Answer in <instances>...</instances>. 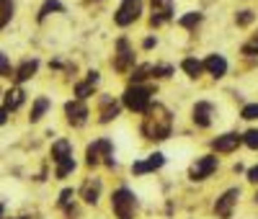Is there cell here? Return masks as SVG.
Masks as SVG:
<instances>
[{
	"mask_svg": "<svg viewBox=\"0 0 258 219\" xmlns=\"http://www.w3.org/2000/svg\"><path fill=\"white\" fill-rule=\"evenodd\" d=\"M80 196H83L85 204H96L98 196H101V178H88L85 181L83 188H80Z\"/></svg>",
	"mask_w": 258,
	"mask_h": 219,
	"instance_id": "obj_15",
	"label": "cell"
},
{
	"mask_svg": "<svg viewBox=\"0 0 258 219\" xmlns=\"http://www.w3.org/2000/svg\"><path fill=\"white\" fill-rule=\"evenodd\" d=\"M98 83V72H88V80L85 83H78L75 85V96L83 101V98H88L91 93H93V85Z\"/></svg>",
	"mask_w": 258,
	"mask_h": 219,
	"instance_id": "obj_18",
	"label": "cell"
},
{
	"mask_svg": "<svg viewBox=\"0 0 258 219\" xmlns=\"http://www.w3.org/2000/svg\"><path fill=\"white\" fill-rule=\"evenodd\" d=\"M101 160L109 168H114V144L109 139H96L93 144H88V152H85V163L91 168L98 165Z\"/></svg>",
	"mask_w": 258,
	"mask_h": 219,
	"instance_id": "obj_3",
	"label": "cell"
},
{
	"mask_svg": "<svg viewBox=\"0 0 258 219\" xmlns=\"http://www.w3.org/2000/svg\"><path fill=\"white\" fill-rule=\"evenodd\" d=\"M243 142L250 147V150H258V129H250L243 134Z\"/></svg>",
	"mask_w": 258,
	"mask_h": 219,
	"instance_id": "obj_28",
	"label": "cell"
},
{
	"mask_svg": "<svg viewBox=\"0 0 258 219\" xmlns=\"http://www.w3.org/2000/svg\"><path fill=\"white\" fill-rule=\"evenodd\" d=\"M75 170V160L73 158H64L57 163V178H68V175Z\"/></svg>",
	"mask_w": 258,
	"mask_h": 219,
	"instance_id": "obj_22",
	"label": "cell"
},
{
	"mask_svg": "<svg viewBox=\"0 0 258 219\" xmlns=\"http://www.w3.org/2000/svg\"><path fill=\"white\" fill-rule=\"evenodd\" d=\"M140 13H142V0H121L114 21L119 26H129V24H135V21L140 18Z\"/></svg>",
	"mask_w": 258,
	"mask_h": 219,
	"instance_id": "obj_5",
	"label": "cell"
},
{
	"mask_svg": "<svg viewBox=\"0 0 258 219\" xmlns=\"http://www.w3.org/2000/svg\"><path fill=\"white\" fill-rule=\"evenodd\" d=\"M253 24V11H240L238 13V26H248Z\"/></svg>",
	"mask_w": 258,
	"mask_h": 219,
	"instance_id": "obj_32",
	"label": "cell"
},
{
	"mask_svg": "<svg viewBox=\"0 0 258 219\" xmlns=\"http://www.w3.org/2000/svg\"><path fill=\"white\" fill-rule=\"evenodd\" d=\"M8 121V108H0V124Z\"/></svg>",
	"mask_w": 258,
	"mask_h": 219,
	"instance_id": "obj_34",
	"label": "cell"
},
{
	"mask_svg": "<svg viewBox=\"0 0 258 219\" xmlns=\"http://www.w3.org/2000/svg\"><path fill=\"white\" fill-rule=\"evenodd\" d=\"M132 64H135V52L129 49V41L126 39H119L116 44V57H114V67L119 72H129L132 70Z\"/></svg>",
	"mask_w": 258,
	"mask_h": 219,
	"instance_id": "obj_7",
	"label": "cell"
},
{
	"mask_svg": "<svg viewBox=\"0 0 258 219\" xmlns=\"http://www.w3.org/2000/svg\"><path fill=\"white\" fill-rule=\"evenodd\" d=\"M173 18V0H153V16H150V24L160 26L165 21Z\"/></svg>",
	"mask_w": 258,
	"mask_h": 219,
	"instance_id": "obj_9",
	"label": "cell"
},
{
	"mask_svg": "<svg viewBox=\"0 0 258 219\" xmlns=\"http://www.w3.org/2000/svg\"><path fill=\"white\" fill-rule=\"evenodd\" d=\"M150 47H155V39H153V36L145 39V49H150Z\"/></svg>",
	"mask_w": 258,
	"mask_h": 219,
	"instance_id": "obj_35",
	"label": "cell"
},
{
	"mask_svg": "<svg viewBox=\"0 0 258 219\" xmlns=\"http://www.w3.org/2000/svg\"><path fill=\"white\" fill-rule=\"evenodd\" d=\"M13 16V3L11 0H0V29H3Z\"/></svg>",
	"mask_w": 258,
	"mask_h": 219,
	"instance_id": "obj_23",
	"label": "cell"
},
{
	"mask_svg": "<svg viewBox=\"0 0 258 219\" xmlns=\"http://www.w3.org/2000/svg\"><path fill=\"white\" fill-rule=\"evenodd\" d=\"M0 216H3V204H0Z\"/></svg>",
	"mask_w": 258,
	"mask_h": 219,
	"instance_id": "obj_36",
	"label": "cell"
},
{
	"mask_svg": "<svg viewBox=\"0 0 258 219\" xmlns=\"http://www.w3.org/2000/svg\"><path fill=\"white\" fill-rule=\"evenodd\" d=\"M119 116V103L114 98H103V108H101V124H109L111 119Z\"/></svg>",
	"mask_w": 258,
	"mask_h": 219,
	"instance_id": "obj_19",
	"label": "cell"
},
{
	"mask_svg": "<svg viewBox=\"0 0 258 219\" xmlns=\"http://www.w3.org/2000/svg\"><path fill=\"white\" fill-rule=\"evenodd\" d=\"M170 129H173L170 111L163 103H150L145 111V119H142V134L153 142H163L170 137Z\"/></svg>",
	"mask_w": 258,
	"mask_h": 219,
	"instance_id": "obj_1",
	"label": "cell"
},
{
	"mask_svg": "<svg viewBox=\"0 0 258 219\" xmlns=\"http://www.w3.org/2000/svg\"><path fill=\"white\" fill-rule=\"evenodd\" d=\"M243 119H248V121L258 119V103H248V106H243Z\"/></svg>",
	"mask_w": 258,
	"mask_h": 219,
	"instance_id": "obj_30",
	"label": "cell"
},
{
	"mask_svg": "<svg viewBox=\"0 0 258 219\" xmlns=\"http://www.w3.org/2000/svg\"><path fill=\"white\" fill-rule=\"evenodd\" d=\"M153 85H129L126 91H124V106L129 108V111H137V114H145L147 111V106L153 103Z\"/></svg>",
	"mask_w": 258,
	"mask_h": 219,
	"instance_id": "obj_2",
	"label": "cell"
},
{
	"mask_svg": "<svg viewBox=\"0 0 258 219\" xmlns=\"http://www.w3.org/2000/svg\"><path fill=\"white\" fill-rule=\"evenodd\" d=\"M238 199H240V191L238 188H230V191H225L220 199H217V204H214V214H217L220 219H230V214H232V206L238 204Z\"/></svg>",
	"mask_w": 258,
	"mask_h": 219,
	"instance_id": "obj_8",
	"label": "cell"
},
{
	"mask_svg": "<svg viewBox=\"0 0 258 219\" xmlns=\"http://www.w3.org/2000/svg\"><path fill=\"white\" fill-rule=\"evenodd\" d=\"M13 75V70H11V62H8V57L0 52V78H11Z\"/></svg>",
	"mask_w": 258,
	"mask_h": 219,
	"instance_id": "obj_29",
	"label": "cell"
},
{
	"mask_svg": "<svg viewBox=\"0 0 258 219\" xmlns=\"http://www.w3.org/2000/svg\"><path fill=\"white\" fill-rule=\"evenodd\" d=\"M183 72L188 75V78H199L202 72H204V62H199V59H194V57H186L183 59Z\"/></svg>",
	"mask_w": 258,
	"mask_h": 219,
	"instance_id": "obj_20",
	"label": "cell"
},
{
	"mask_svg": "<svg viewBox=\"0 0 258 219\" xmlns=\"http://www.w3.org/2000/svg\"><path fill=\"white\" fill-rule=\"evenodd\" d=\"M36 67H39V62L36 59H26L24 64H21V67L13 72V78L18 80V83H24V80H31L34 78V72H36Z\"/></svg>",
	"mask_w": 258,
	"mask_h": 219,
	"instance_id": "obj_17",
	"label": "cell"
},
{
	"mask_svg": "<svg viewBox=\"0 0 258 219\" xmlns=\"http://www.w3.org/2000/svg\"><path fill=\"white\" fill-rule=\"evenodd\" d=\"M163 163H165V158L160 155V152H155V155H150L147 160H140V163H135V165H132V173H135V175H145V173H153V170L163 168Z\"/></svg>",
	"mask_w": 258,
	"mask_h": 219,
	"instance_id": "obj_11",
	"label": "cell"
},
{
	"mask_svg": "<svg viewBox=\"0 0 258 219\" xmlns=\"http://www.w3.org/2000/svg\"><path fill=\"white\" fill-rule=\"evenodd\" d=\"M248 181H250V183H258V165L248 170Z\"/></svg>",
	"mask_w": 258,
	"mask_h": 219,
	"instance_id": "obj_33",
	"label": "cell"
},
{
	"mask_svg": "<svg viewBox=\"0 0 258 219\" xmlns=\"http://www.w3.org/2000/svg\"><path fill=\"white\" fill-rule=\"evenodd\" d=\"M204 70L212 75V78H222L227 72V59L222 54H209L204 59Z\"/></svg>",
	"mask_w": 258,
	"mask_h": 219,
	"instance_id": "obj_12",
	"label": "cell"
},
{
	"mask_svg": "<svg viewBox=\"0 0 258 219\" xmlns=\"http://www.w3.org/2000/svg\"><path fill=\"white\" fill-rule=\"evenodd\" d=\"M214 170H217V158H214V155H204V158H199L197 163L191 165L188 175H191V181H204V178H209Z\"/></svg>",
	"mask_w": 258,
	"mask_h": 219,
	"instance_id": "obj_6",
	"label": "cell"
},
{
	"mask_svg": "<svg viewBox=\"0 0 258 219\" xmlns=\"http://www.w3.org/2000/svg\"><path fill=\"white\" fill-rule=\"evenodd\" d=\"M243 142L240 134H235V131H230V134H222L212 142V147L217 150V152H232V150H238V144Z\"/></svg>",
	"mask_w": 258,
	"mask_h": 219,
	"instance_id": "obj_14",
	"label": "cell"
},
{
	"mask_svg": "<svg viewBox=\"0 0 258 219\" xmlns=\"http://www.w3.org/2000/svg\"><path fill=\"white\" fill-rule=\"evenodd\" d=\"M178 24H181L183 29H194V26H199V24H202V13H197V11H194V13H186V16L178 21Z\"/></svg>",
	"mask_w": 258,
	"mask_h": 219,
	"instance_id": "obj_26",
	"label": "cell"
},
{
	"mask_svg": "<svg viewBox=\"0 0 258 219\" xmlns=\"http://www.w3.org/2000/svg\"><path fill=\"white\" fill-rule=\"evenodd\" d=\"M54 11L59 13V11H62V3H59V0H47V3L41 6V11H39V21H44V18H47L49 13H54Z\"/></svg>",
	"mask_w": 258,
	"mask_h": 219,
	"instance_id": "obj_25",
	"label": "cell"
},
{
	"mask_svg": "<svg viewBox=\"0 0 258 219\" xmlns=\"http://www.w3.org/2000/svg\"><path fill=\"white\" fill-rule=\"evenodd\" d=\"M21 103H24V91H21V88H13V91L6 93V108H8V111L18 108Z\"/></svg>",
	"mask_w": 258,
	"mask_h": 219,
	"instance_id": "obj_21",
	"label": "cell"
},
{
	"mask_svg": "<svg viewBox=\"0 0 258 219\" xmlns=\"http://www.w3.org/2000/svg\"><path fill=\"white\" fill-rule=\"evenodd\" d=\"M212 114H214V106L207 101H199L194 106V124L197 126H209L212 124Z\"/></svg>",
	"mask_w": 258,
	"mask_h": 219,
	"instance_id": "obj_13",
	"label": "cell"
},
{
	"mask_svg": "<svg viewBox=\"0 0 258 219\" xmlns=\"http://www.w3.org/2000/svg\"><path fill=\"white\" fill-rule=\"evenodd\" d=\"M111 206H114V214H116L119 219H132V216H135V206H137L135 193L129 191L126 186L116 188L114 196H111Z\"/></svg>",
	"mask_w": 258,
	"mask_h": 219,
	"instance_id": "obj_4",
	"label": "cell"
},
{
	"mask_svg": "<svg viewBox=\"0 0 258 219\" xmlns=\"http://www.w3.org/2000/svg\"><path fill=\"white\" fill-rule=\"evenodd\" d=\"M47 108H49V101H47V98H36V103H34V108H31V121H39L41 116H44Z\"/></svg>",
	"mask_w": 258,
	"mask_h": 219,
	"instance_id": "obj_24",
	"label": "cell"
},
{
	"mask_svg": "<svg viewBox=\"0 0 258 219\" xmlns=\"http://www.w3.org/2000/svg\"><path fill=\"white\" fill-rule=\"evenodd\" d=\"M243 54H245V57H255V54H258V34H253V36L243 44Z\"/></svg>",
	"mask_w": 258,
	"mask_h": 219,
	"instance_id": "obj_27",
	"label": "cell"
},
{
	"mask_svg": "<svg viewBox=\"0 0 258 219\" xmlns=\"http://www.w3.org/2000/svg\"><path fill=\"white\" fill-rule=\"evenodd\" d=\"M64 114H68V121L73 126H83L85 121H88V106H85L80 98L78 101H70L68 106H64Z\"/></svg>",
	"mask_w": 258,
	"mask_h": 219,
	"instance_id": "obj_10",
	"label": "cell"
},
{
	"mask_svg": "<svg viewBox=\"0 0 258 219\" xmlns=\"http://www.w3.org/2000/svg\"><path fill=\"white\" fill-rule=\"evenodd\" d=\"M64 158H73V144H70L68 139H57V142L52 144V160L59 163V160H64Z\"/></svg>",
	"mask_w": 258,
	"mask_h": 219,
	"instance_id": "obj_16",
	"label": "cell"
},
{
	"mask_svg": "<svg viewBox=\"0 0 258 219\" xmlns=\"http://www.w3.org/2000/svg\"><path fill=\"white\" fill-rule=\"evenodd\" d=\"M73 199H75V193H73V188H64V191L59 193V206H64V209H68V206L73 204Z\"/></svg>",
	"mask_w": 258,
	"mask_h": 219,
	"instance_id": "obj_31",
	"label": "cell"
}]
</instances>
